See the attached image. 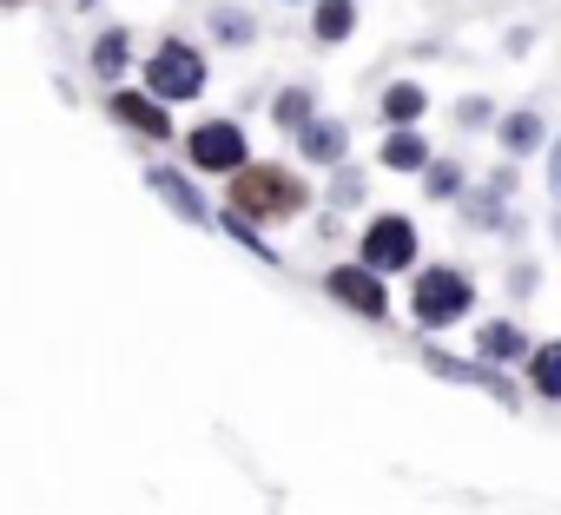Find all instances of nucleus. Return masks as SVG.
<instances>
[{
    "instance_id": "nucleus-14",
    "label": "nucleus",
    "mask_w": 561,
    "mask_h": 515,
    "mask_svg": "<svg viewBox=\"0 0 561 515\" xmlns=\"http://www.w3.org/2000/svg\"><path fill=\"white\" fill-rule=\"evenodd\" d=\"M152 185H159V192H165V198H172V205H179L185 218H205V205H198V198L185 192V179H179V172H152Z\"/></svg>"
},
{
    "instance_id": "nucleus-4",
    "label": "nucleus",
    "mask_w": 561,
    "mask_h": 515,
    "mask_svg": "<svg viewBox=\"0 0 561 515\" xmlns=\"http://www.w3.org/2000/svg\"><path fill=\"white\" fill-rule=\"evenodd\" d=\"M192 165H198V172H238V165H244V133H238L231 119H205V126L192 133Z\"/></svg>"
},
{
    "instance_id": "nucleus-2",
    "label": "nucleus",
    "mask_w": 561,
    "mask_h": 515,
    "mask_svg": "<svg viewBox=\"0 0 561 515\" xmlns=\"http://www.w3.org/2000/svg\"><path fill=\"white\" fill-rule=\"evenodd\" d=\"M146 80H152L159 100H192V93L205 87V60H198L185 41H165V47L146 60Z\"/></svg>"
},
{
    "instance_id": "nucleus-17",
    "label": "nucleus",
    "mask_w": 561,
    "mask_h": 515,
    "mask_svg": "<svg viewBox=\"0 0 561 515\" xmlns=\"http://www.w3.org/2000/svg\"><path fill=\"white\" fill-rule=\"evenodd\" d=\"M277 119H285V126H305V119H311V93H285V100H277Z\"/></svg>"
},
{
    "instance_id": "nucleus-12",
    "label": "nucleus",
    "mask_w": 561,
    "mask_h": 515,
    "mask_svg": "<svg viewBox=\"0 0 561 515\" xmlns=\"http://www.w3.org/2000/svg\"><path fill=\"white\" fill-rule=\"evenodd\" d=\"M535 390L541 397H561V344H541L535 351Z\"/></svg>"
},
{
    "instance_id": "nucleus-3",
    "label": "nucleus",
    "mask_w": 561,
    "mask_h": 515,
    "mask_svg": "<svg viewBox=\"0 0 561 515\" xmlns=\"http://www.w3.org/2000/svg\"><path fill=\"white\" fill-rule=\"evenodd\" d=\"M469 311V285L456 278V272H423L416 278V324H456Z\"/></svg>"
},
{
    "instance_id": "nucleus-6",
    "label": "nucleus",
    "mask_w": 561,
    "mask_h": 515,
    "mask_svg": "<svg viewBox=\"0 0 561 515\" xmlns=\"http://www.w3.org/2000/svg\"><path fill=\"white\" fill-rule=\"evenodd\" d=\"M331 298H344L351 311H364V318H383V285H377V265H337L331 272Z\"/></svg>"
},
{
    "instance_id": "nucleus-10",
    "label": "nucleus",
    "mask_w": 561,
    "mask_h": 515,
    "mask_svg": "<svg viewBox=\"0 0 561 515\" xmlns=\"http://www.w3.org/2000/svg\"><path fill=\"white\" fill-rule=\"evenodd\" d=\"M351 0H318V14H311V27H318V41H344L351 34Z\"/></svg>"
},
{
    "instance_id": "nucleus-9",
    "label": "nucleus",
    "mask_w": 561,
    "mask_h": 515,
    "mask_svg": "<svg viewBox=\"0 0 561 515\" xmlns=\"http://www.w3.org/2000/svg\"><path fill=\"white\" fill-rule=\"evenodd\" d=\"M383 165H390V172H423V165H430V146H423L416 133H390V139H383Z\"/></svg>"
},
{
    "instance_id": "nucleus-19",
    "label": "nucleus",
    "mask_w": 561,
    "mask_h": 515,
    "mask_svg": "<svg viewBox=\"0 0 561 515\" xmlns=\"http://www.w3.org/2000/svg\"><path fill=\"white\" fill-rule=\"evenodd\" d=\"M554 231H561V225H554Z\"/></svg>"
},
{
    "instance_id": "nucleus-1",
    "label": "nucleus",
    "mask_w": 561,
    "mask_h": 515,
    "mask_svg": "<svg viewBox=\"0 0 561 515\" xmlns=\"http://www.w3.org/2000/svg\"><path fill=\"white\" fill-rule=\"evenodd\" d=\"M298 205H305V185L291 172H277V165H238L231 211H244V218H291Z\"/></svg>"
},
{
    "instance_id": "nucleus-5",
    "label": "nucleus",
    "mask_w": 561,
    "mask_h": 515,
    "mask_svg": "<svg viewBox=\"0 0 561 515\" xmlns=\"http://www.w3.org/2000/svg\"><path fill=\"white\" fill-rule=\"evenodd\" d=\"M416 258V231H410V218H377L370 231H364V265H377V272H403Z\"/></svg>"
},
{
    "instance_id": "nucleus-7",
    "label": "nucleus",
    "mask_w": 561,
    "mask_h": 515,
    "mask_svg": "<svg viewBox=\"0 0 561 515\" xmlns=\"http://www.w3.org/2000/svg\"><path fill=\"white\" fill-rule=\"evenodd\" d=\"M113 119L133 126V133H146V139H165V133H172V126H165V106L146 100V93H113Z\"/></svg>"
},
{
    "instance_id": "nucleus-11",
    "label": "nucleus",
    "mask_w": 561,
    "mask_h": 515,
    "mask_svg": "<svg viewBox=\"0 0 561 515\" xmlns=\"http://www.w3.org/2000/svg\"><path fill=\"white\" fill-rule=\"evenodd\" d=\"M502 146H508V152H528V146H541V119H535V113H515V119H502Z\"/></svg>"
},
{
    "instance_id": "nucleus-16",
    "label": "nucleus",
    "mask_w": 561,
    "mask_h": 515,
    "mask_svg": "<svg viewBox=\"0 0 561 515\" xmlns=\"http://www.w3.org/2000/svg\"><path fill=\"white\" fill-rule=\"evenodd\" d=\"M93 67H100V73H106V80H113V73H119V67H126V34H106V41H100V47H93Z\"/></svg>"
},
{
    "instance_id": "nucleus-8",
    "label": "nucleus",
    "mask_w": 561,
    "mask_h": 515,
    "mask_svg": "<svg viewBox=\"0 0 561 515\" xmlns=\"http://www.w3.org/2000/svg\"><path fill=\"white\" fill-rule=\"evenodd\" d=\"M298 146H305L311 159H344V126H331V119H305V126H298Z\"/></svg>"
},
{
    "instance_id": "nucleus-13",
    "label": "nucleus",
    "mask_w": 561,
    "mask_h": 515,
    "mask_svg": "<svg viewBox=\"0 0 561 515\" xmlns=\"http://www.w3.org/2000/svg\"><path fill=\"white\" fill-rule=\"evenodd\" d=\"M416 113H423V87H390V93H383V119L403 126V119H416Z\"/></svg>"
},
{
    "instance_id": "nucleus-15",
    "label": "nucleus",
    "mask_w": 561,
    "mask_h": 515,
    "mask_svg": "<svg viewBox=\"0 0 561 515\" xmlns=\"http://www.w3.org/2000/svg\"><path fill=\"white\" fill-rule=\"evenodd\" d=\"M476 344H482V351H489V357H522V351H528V344H522V337H515V331H508V324H489V331H482V337H476Z\"/></svg>"
},
{
    "instance_id": "nucleus-18",
    "label": "nucleus",
    "mask_w": 561,
    "mask_h": 515,
    "mask_svg": "<svg viewBox=\"0 0 561 515\" xmlns=\"http://www.w3.org/2000/svg\"><path fill=\"white\" fill-rule=\"evenodd\" d=\"M554 185H561V146H554Z\"/></svg>"
}]
</instances>
